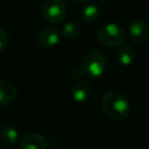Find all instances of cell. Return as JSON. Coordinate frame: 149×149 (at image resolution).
<instances>
[{"mask_svg": "<svg viewBox=\"0 0 149 149\" xmlns=\"http://www.w3.org/2000/svg\"><path fill=\"white\" fill-rule=\"evenodd\" d=\"M104 113L114 121H121L130 114V104L128 99L119 91H108L101 99Z\"/></svg>", "mask_w": 149, "mask_h": 149, "instance_id": "1", "label": "cell"}, {"mask_svg": "<svg viewBox=\"0 0 149 149\" xmlns=\"http://www.w3.org/2000/svg\"><path fill=\"white\" fill-rule=\"evenodd\" d=\"M108 66V58L101 50H92L87 52L80 65L81 73L88 78H97L105 73Z\"/></svg>", "mask_w": 149, "mask_h": 149, "instance_id": "2", "label": "cell"}, {"mask_svg": "<svg viewBox=\"0 0 149 149\" xmlns=\"http://www.w3.org/2000/svg\"><path fill=\"white\" fill-rule=\"evenodd\" d=\"M98 40L101 44L111 48L121 47L126 42V33L121 26L109 22L101 26L97 33Z\"/></svg>", "mask_w": 149, "mask_h": 149, "instance_id": "3", "label": "cell"}, {"mask_svg": "<svg viewBox=\"0 0 149 149\" xmlns=\"http://www.w3.org/2000/svg\"><path fill=\"white\" fill-rule=\"evenodd\" d=\"M41 12L43 19L52 24L62 23L66 17V6L63 0H44Z\"/></svg>", "mask_w": 149, "mask_h": 149, "instance_id": "4", "label": "cell"}, {"mask_svg": "<svg viewBox=\"0 0 149 149\" xmlns=\"http://www.w3.org/2000/svg\"><path fill=\"white\" fill-rule=\"evenodd\" d=\"M61 33L55 27H44L37 35V43L42 48H54L59 43Z\"/></svg>", "mask_w": 149, "mask_h": 149, "instance_id": "5", "label": "cell"}, {"mask_svg": "<svg viewBox=\"0 0 149 149\" xmlns=\"http://www.w3.org/2000/svg\"><path fill=\"white\" fill-rule=\"evenodd\" d=\"M149 35V26L142 20H136L128 27L127 36L133 43H142Z\"/></svg>", "mask_w": 149, "mask_h": 149, "instance_id": "6", "label": "cell"}, {"mask_svg": "<svg viewBox=\"0 0 149 149\" xmlns=\"http://www.w3.org/2000/svg\"><path fill=\"white\" fill-rule=\"evenodd\" d=\"M91 94H92V87L85 80H79L72 86L71 95L72 99L78 104L87 102L88 99L91 98Z\"/></svg>", "mask_w": 149, "mask_h": 149, "instance_id": "7", "label": "cell"}, {"mask_svg": "<svg viewBox=\"0 0 149 149\" xmlns=\"http://www.w3.org/2000/svg\"><path fill=\"white\" fill-rule=\"evenodd\" d=\"M47 146H48L47 140L37 133L26 134L20 140V148L21 149H45Z\"/></svg>", "mask_w": 149, "mask_h": 149, "instance_id": "8", "label": "cell"}, {"mask_svg": "<svg viewBox=\"0 0 149 149\" xmlns=\"http://www.w3.org/2000/svg\"><path fill=\"white\" fill-rule=\"evenodd\" d=\"M16 87L7 80H0V106L12 105L16 100Z\"/></svg>", "mask_w": 149, "mask_h": 149, "instance_id": "9", "label": "cell"}, {"mask_svg": "<svg viewBox=\"0 0 149 149\" xmlns=\"http://www.w3.org/2000/svg\"><path fill=\"white\" fill-rule=\"evenodd\" d=\"M20 140L19 132L16 128L8 126V125H1L0 126V142L5 146H13L17 143Z\"/></svg>", "mask_w": 149, "mask_h": 149, "instance_id": "10", "label": "cell"}, {"mask_svg": "<svg viewBox=\"0 0 149 149\" xmlns=\"http://www.w3.org/2000/svg\"><path fill=\"white\" fill-rule=\"evenodd\" d=\"M135 51L133 48L130 47H119L118 51H116V59L118 62L123 65V66H129L134 63L135 61Z\"/></svg>", "mask_w": 149, "mask_h": 149, "instance_id": "11", "label": "cell"}, {"mask_svg": "<svg viewBox=\"0 0 149 149\" xmlns=\"http://www.w3.org/2000/svg\"><path fill=\"white\" fill-rule=\"evenodd\" d=\"M81 16H83V20L86 23H94L100 16V9L97 5L90 3L83 9Z\"/></svg>", "mask_w": 149, "mask_h": 149, "instance_id": "12", "label": "cell"}, {"mask_svg": "<svg viewBox=\"0 0 149 149\" xmlns=\"http://www.w3.org/2000/svg\"><path fill=\"white\" fill-rule=\"evenodd\" d=\"M63 34H64V36L66 38L74 40V38L79 37V35H80V27H79V24L77 22L68 21L63 26Z\"/></svg>", "mask_w": 149, "mask_h": 149, "instance_id": "13", "label": "cell"}, {"mask_svg": "<svg viewBox=\"0 0 149 149\" xmlns=\"http://www.w3.org/2000/svg\"><path fill=\"white\" fill-rule=\"evenodd\" d=\"M9 43V34L5 28L0 27V51L7 47Z\"/></svg>", "mask_w": 149, "mask_h": 149, "instance_id": "14", "label": "cell"}, {"mask_svg": "<svg viewBox=\"0 0 149 149\" xmlns=\"http://www.w3.org/2000/svg\"><path fill=\"white\" fill-rule=\"evenodd\" d=\"M72 1L78 2V3H81V2H85V1H87V0H72Z\"/></svg>", "mask_w": 149, "mask_h": 149, "instance_id": "15", "label": "cell"}, {"mask_svg": "<svg viewBox=\"0 0 149 149\" xmlns=\"http://www.w3.org/2000/svg\"><path fill=\"white\" fill-rule=\"evenodd\" d=\"M102 1H107V0H102Z\"/></svg>", "mask_w": 149, "mask_h": 149, "instance_id": "16", "label": "cell"}]
</instances>
